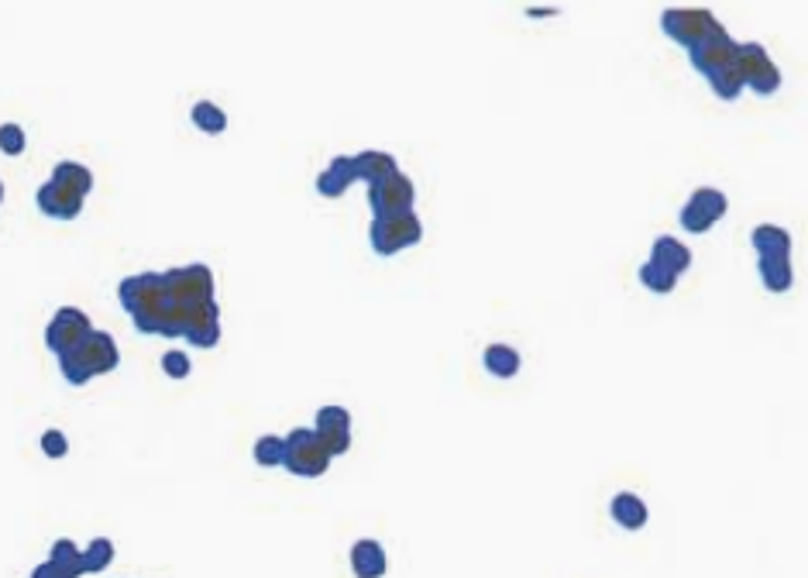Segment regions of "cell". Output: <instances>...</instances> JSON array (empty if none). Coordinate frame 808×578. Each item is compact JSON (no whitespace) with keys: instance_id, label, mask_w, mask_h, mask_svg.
Listing matches in <instances>:
<instances>
[{"instance_id":"obj_1","label":"cell","mask_w":808,"mask_h":578,"mask_svg":"<svg viewBox=\"0 0 808 578\" xmlns=\"http://www.w3.org/2000/svg\"><path fill=\"white\" fill-rule=\"evenodd\" d=\"M121 307L131 313L141 334H162V338H187L193 348H214L220 341V303H200L183 307L166 289L162 272H138L127 276L117 286Z\"/></svg>"},{"instance_id":"obj_2","label":"cell","mask_w":808,"mask_h":578,"mask_svg":"<svg viewBox=\"0 0 808 578\" xmlns=\"http://www.w3.org/2000/svg\"><path fill=\"white\" fill-rule=\"evenodd\" d=\"M117 365H121V348L107 330H90L73 351H66L59 359L63 379L69 386H86L90 379L114 372Z\"/></svg>"},{"instance_id":"obj_3","label":"cell","mask_w":808,"mask_h":578,"mask_svg":"<svg viewBox=\"0 0 808 578\" xmlns=\"http://www.w3.org/2000/svg\"><path fill=\"white\" fill-rule=\"evenodd\" d=\"M282 469L299 475V479H320L330 469V451L324 448V441L313 427H296L286 434Z\"/></svg>"},{"instance_id":"obj_4","label":"cell","mask_w":808,"mask_h":578,"mask_svg":"<svg viewBox=\"0 0 808 578\" xmlns=\"http://www.w3.org/2000/svg\"><path fill=\"white\" fill-rule=\"evenodd\" d=\"M423 238V220L417 218V210L406 214H389V218H375L369 228V241H372L375 255H399V251L413 248Z\"/></svg>"},{"instance_id":"obj_5","label":"cell","mask_w":808,"mask_h":578,"mask_svg":"<svg viewBox=\"0 0 808 578\" xmlns=\"http://www.w3.org/2000/svg\"><path fill=\"white\" fill-rule=\"evenodd\" d=\"M417 204V187L406 172H389L382 179L369 183V207L375 218H389V214H406Z\"/></svg>"},{"instance_id":"obj_6","label":"cell","mask_w":808,"mask_h":578,"mask_svg":"<svg viewBox=\"0 0 808 578\" xmlns=\"http://www.w3.org/2000/svg\"><path fill=\"white\" fill-rule=\"evenodd\" d=\"M661 28H664V35H668L671 42L692 48L709 32H715L719 21H715V15L705 11V7H668V11L661 15Z\"/></svg>"},{"instance_id":"obj_7","label":"cell","mask_w":808,"mask_h":578,"mask_svg":"<svg viewBox=\"0 0 808 578\" xmlns=\"http://www.w3.org/2000/svg\"><path fill=\"white\" fill-rule=\"evenodd\" d=\"M90 330H94L90 313L76 310V307H63V310L52 313V320L45 324V348L56 359H63L66 351H73Z\"/></svg>"},{"instance_id":"obj_8","label":"cell","mask_w":808,"mask_h":578,"mask_svg":"<svg viewBox=\"0 0 808 578\" xmlns=\"http://www.w3.org/2000/svg\"><path fill=\"white\" fill-rule=\"evenodd\" d=\"M313 431L320 434L324 448L330 451V458L351 451V413L344 407H320L317 410V423Z\"/></svg>"},{"instance_id":"obj_9","label":"cell","mask_w":808,"mask_h":578,"mask_svg":"<svg viewBox=\"0 0 808 578\" xmlns=\"http://www.w3.org/2000/svg\"><path fill=\"white\" fill-rule=\"evenodd\" d=\"M732 52H736V42H732L730 32L719 25L715 32H709L702 42H695V46L688 48V59H692V66L699 69L702 76H709L712 69H719V66L730 63Z\"/></svg>"},{"instance_id":"obj_10","label":"cell","mask_w":808,"mask_h":578,"mask_svg":"<svg viewBox=\"0 0 808 578\" xmlns=\"http://www.w3.org/2000/svg\"><path fill=\"white\" fill-rule=\"evenodd\" d=\"M35 200H38V210L52 220L79 218V210L86 204V197H79V193H73V189L56 183V179H45V183L38 187V193H35Z\"/></svg>"},{"instance_id":"obj_11","label":"cell","mask_w":808,"mask_h":578,"mask_svg":"<svg viewBox=\"0 0 808 578\" xmlns=\"http://www.w3.org/2000/svg\"><path fill=\"white\" fill-rule=\"evenodd\" d=\"M647 262L661 266L664 272H671V276H682V272L692 269V251H688V245L678 241L674 235H661V238H653L651 259H647Z\"/></svg>"},{"instance_id":"obj_12","label":"cell","mask_w":808,"mask_h":578,"mask_svg":"<svg viewBox=\"0 0 808 578\" xmlns=\"http://www.w3.org/2000/svg\"><path fill=\"white\" fill-rule=\"evenodd\" d=\"M355 183V169H351V156H334L324 166V172L317 176V193L327 200H338L344 197Z\"/></svg>"},{"instance_id":"obj_13","label":"cell","mask_w":808,"mask_h":578,"mask_svg":"<svg viewBox=\"0 0 808 578\" xmlns=\"http://www.w3.org/2000/svg\"><path fill=\"white\" fill-rule=\"evenodd\" d=\"M351 572L358 578H382L389 572V558H386V547L372 541V537H365V541H355L351 547Z\"/></svg>"},{"instance_id":"obj_14","label":"cell","mask_w":808,"mask_h":578,"mask_svg":"<svg viewBox=\"0 0 808 578\" xmlns=\"http://www.w3.org/2000/svg\"><path fill=\"white\" fill-rule=\"evenodd\" d=\"M351 169H355V179H365V183H375V179H382L389 172L399 169V162L392 152H382V148H365V152H358L351 156Z\"/></svg>"},{"instance_id":"obj_15","label":"cell","mask_w":808,"mask_h":578,"mask_svg":"<svg viewBox=\"0 0 808 578\" xmlns=\"http://www.w3.org/2000/svg\"><path fill=\"white\" fill-rule=\"evenodd\" d=\"M609 513L620 523L622 531H643L647 527V502L633 492H616L609 502Z\"/></svg>"},{"instance_id":"obj_16","label":"cell","mask_w":808,"mask_h":578,"mask_svg":"<svg viewBox=\"0 0 808 578\" xmlns=\"http://www.w3.org/2000/svg\"><path fill=\"white\" fill-rule=\"evenodd\" d=\"M757 272H761V282L767 293H784L792 289L794 282V269H792V255H771V259H757Z\"/></svg>"},{"instance_id":"obj_17","label":"cell","mask_w":808,"mask_h":578,"mask_svg":"<svg viewBox=\"0 0 808 578\" xmlns=\"http://www.w3.org/2000/svg\"><path fill=\"white\" fill-rule=\"evenodd\" d=\"M750 245L757 248V259H771V255H792V235L777 224H761L753 228Z\"/></svg>"},{"instance_id":"obj_18","label":"cell","mask_w":808,"mask_h":578,"mask_svg":"<svg viewBox=\"0 0 808 578\" xmlns=\"http://www.w3.org/2000/svg\"><path fill=\"white\" fill-rule=\"evenodd\" d=\"M482 365L485 372L496 375V379H513V375L520 372L523 359H520V351H516L513 344H489L482 351Z\"/></svg>"},{"instance_id":"obj_19","label":"cell","mask_w":808,"mask_h":578,"mask_svg":"<svg viewBox=\"0 0 808 578\" xmlns=\"http://www.w3.org/2000/svg\"><path fill=\"white\" fill-rule=\"evenodd\" d=\"M48 179L63 183V187H69L73 193H79V197H86V193L94 189V172H90V166L76 162V158H63V162H56V169H52V176H48Z\"/></svg>"},{"instance_id":"obj_20","label":"cell","mask_w":808,"mask_h":578,"mask_svg":"<svg viewBox=\"0 0 808 578\" xmlns=\"http://www.w3.org/2000/svg\"><path fill=\"white\" fill-rule=\"evenodd\" d=\"M705 79H709V86H712V94L719 96V100H736V96L743 94V73H740L736 59L712 69Z\"/></svg>"},{"instance_id":"obj_21","label":"cell","mask_w":808,"mask_h":578,"mask_svg":"<svg viewBox=\"0 0 808 578\" xmlns=\"http://www.w3.org/2000/svg\"><path fill=\"white\" fill-rule=\"evenodd\" d=\"M48 562L56 564V568H63L69 578H79L86 575V568H83V547L76 541H69V537H59L52 551H48Z\"/></svg>"},{"instance_id":"obj_22","label":"cell","mask_w":808,"mask_h":578,"mask_svg":"<svg viewBox=\"0 0 808 578\" xmlns=\"http://www.w3.org/2000/svg\"><path fill=\"white\" fill-rule=\"evenodd\" d=\"M189 117H193V125L200 127L203 135H220L227 127V114L214 100H197L193 110H189Z\"/></svg>"},{"instance_id":"obj_23","label":"cell","mask_w":808,"mask_h":578,"mask_svg":"<svg viewBox=\"0 0 808 578\" xmlns=\"http://www.w3.org/2000/svg\"><path fill=\"white\" fill-rule=\"evenodd\" d=\"M637 279L643 289H651L657 297H668V293H674V286H678V276H671V272H664V269L653 266V262H643V266L637 269Z\"/></svg>"},{"instance_id":"obj_24","label":"cell","mask_w":808,"mask_h":578,"mask_svg":"<svg viewBox=\"0 0 808 578\" xmlns=\"http://www.w3.org/2000/svg\"><path fill=\"white\" fill-rule=\"evenodd\" d=\"M114 562V541L110 537H94L90 544L83 547V568L96 575V572H107Z\"/></svg>"},{"instance_id":"obj_25","label":"cell","mask_w":808,"mask_h":578,"mask_svg":"<svg viewBox=\"0 0 808 578\" xmlns=\"http://www.w3.org/2000/svg\"><path fill=\"white\" fill-rule=\"evenodd\" d=\"M746 86L753 90V94H761V96H771L781 90V69H777V63H771V59H763L750 76H746Z\"/></svg>"},{"instance_id":"obj_26","label":"cell","mask_w":808,"mask_h":578,"mask_svg":"<svg viewBox=\"0 0 808 578\" xmlns=\"http://www.w3.org/2000/svg\"><path fill=\"white\" fill-rule=\"evenodd\" d=\"M251 454H255L258 465L276 469V465H282V454H286V438H279V434H262V438L255 441Z\"/></svg>"},{"instance_id":"obj_27","label":"cell","mask_w":808,"mask_h":578,"mask_svg":"<svg viewBox=\"0 0 808 578\" xmlns=\"http://www.w3.org/2000/svg\"><path fill=\"white\" fill-rule=\"evenodd\" d=\"M692 204L702 207V210H705L712 220H722V218H726V210H730L726 193H722V189H715V187H699L695 193H692Z\"/></svg>"},{"instance_id":"obj_28","label":"cell","mask_w":808,"mask_h":578,"mask_svg":"<svg viewBox=\"0 0 808 578\" xmlns=\"http://www.w3.org/2000/svg\"><path fill=\"white\" fill-rule=\"evenodd\" d=\"M678 220H682V228L688 231V235H705V231H712L715 228V220L702 210V207H695L692 200L682 207V214H678Z\"/></svg>"},{"instance_id":"obj_29","label":"cell","mask_w":808,"mask_h":578,"mask_svg":"<svg viewBox=\"0 0 808 578\" xmlns=\"http://www.w3.org/2000/svg\"><path fill=\"white\" fill-rule=\"evenodd\" d=\"M25 148H28V135H25V127L15 125V121L0 125V152H4V156H21Z\"/></svg>"},{"instance_id":"obj_30","label":"cell","mask_w":808,"mask_h":578,"mask_svg":"<svg viewBox=\"0 0 808 578\" xmlns=\"http://www.w3.org/2000/svg\"><path fill=\"white\" fill-rule=\"evenodd\" d=\"M162 372L169 375V379H187L193 372V361L183 355V351H166L162 355Z\"/></svg>"},{"instance_id":"obj_31","label":"cell","mask_w":808,"mask_h":578,"mask_svg":"<svg viewBox=\"0 0 808 578\" xmlns=\"http://www.w3.org/2000/svg\"><path fill=\"white\" fill-rule=\"evenodd\" d=\"M42 451H45V458H66L69 454V438H66L63 431H45L42 434Z\"/></svg>"},{"instance_id":"obj_32","label":"cell","mask_w":808,"mask_h":578,"mask_svg":"<svg viewBox=\"0 0 808 578\" xmlns=\"http://www.w3.org/2000/svg\"><path fill=\"white\" fill-rule=\"evenodd\" d=\"M32 578H69V575H66L63 568H56L52 562H42V564H35Z\"/></svg>"},{"instance_id":"obj_33","label":"cell","mask_w":808,"mask_h":578,"mask_svg":"<svg viewBox=\"0 0 808 578\" xmlns=\"http://www.w3.org/2000/svg\"><path fill=\"white\" fill-rule=\"evenodd\" d=\"M0 204H4V183H0Z\"/></svg>"}]
</instances>
